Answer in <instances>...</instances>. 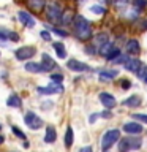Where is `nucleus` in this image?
Segmentation results:
<instances>
[{"instance_id":"obj_40","label":"nucleus","mask_w":147,"mask_h":152,"mask_svg":"<svg viewBox=\"0 0 147 152\" xmlns=\"http://www.w3.org/2000/svg\"><path fill=\"white\" fill-rule=\"evenodd\" d=\"M112 2H114V5H119V7H122V5L128 3V0H112Z\"/></svg>"},{"instance_id":"obj_37","label":"nucleus","mask_w":147,"mask_h":152,"mask_svg":"<svg viewBox=\"0 0 147 152\" xmlns=\"http://www.w3.org/2000/svg\"><path fill=\"white\" fill-rule=\"evenodd\" d=\"M85 52H87L89 56H93L95 54V46L92 45V46H85Z\"/></svg>"},{"instance_id":"obj_12","label":"nucleus","mask_w":147,"mask_h":152,"mask_svg":"<svg viewBox=\"0 0 147 152\" xmlns=\"http://www.w3.org/2000/svg\"><path fill=\"white\" fill-rule=\"evenodd\" d=\"M142 127L141 124H138V122H127V124H123V132H127V133H130V135H139V133H142Z\"/></svg>"},{"instance_id":"obj_42","label":"nucleus","mask_w":147,"mask_h":152,"mask_svg":"<svg viewBox=\"0 0 147 152\" xmlns=\"http://www.w3.org/2000/svg\"><path fill=\"white\" fill-rule=\"evenodd\" d=\"M95 121H97V114H93V116H90V117H89V122H90V124L95 122Z\"/></svg>"},{"instance_id":"obj_38","label":"nucleus","mask_w":147,"mask_h":152,"mask_svg":"<svg viewBox=\"0 0 147 152\" xmlns=\"http://www.w3.org/2000/svg\"><path fill=\"white\" fill-rule=\"evenodd\" d=\"M120 84H122V89H130V86H131V83L128 79H123Z\"/></svg>"},{"instance_id":"obj_14","label":"nucleus","mask_w":147,"mask_h":152,"mask_svg":"<svg viewBox=\"0 0 147 152\" xmlns=\"http://www.w3.org/2000/svg\"><path fill=\"white\" fill-rule=\"evenodd\" d=\"M24 68H25L28 73H44L46 68L41 65V62H28V64L24 65Z\"/></svg>"},{"instance_id":"obj_46","label":"nucleus","mask_w":147,"mask_h":152,"mask_svg":"<svg viewBox=\"0 0 147 152\" xmlns=\"http://www.w3.org/2000/svg\"><path fill=\"white\" fill-rule=\"evenodd\" d=\"M76 2H78V3H84L85 0H76Z\"/></svg>"},{"instance_id":"obj_35","label":"nucleus","mask_w":147,"mask_h":152,"mask_svg":"<svg viewBox=\"0 0 147 152\" xmlns=\"http://www.w3.org/2000/svg\"><path fill=\"white\" fill-rule=\"evenodd\" d=\"M133 117L138 119V121H141V122H144V124H147V114H133Z\"/></svg>"},{"instance_id":"obj_2","label":"nucleus","mask_w":147,"mask_h":152,"mask_svg":"<svg viewBox=\"0 0 147 152\" xmlns=\"http://www.w3.org/2000/svg\"><path fill=\"white\" fill-rule=\"evenodd\" d=\"M46 18L47 21L52 22V24H60L62 21V13H63V10L62 7L57 2H46Z\"/></svg>"},{"instance_id":"obj_11","label":"nucleus","mask_w":147,"mask_h":152,"mask_svg":"<svg viewBox=\"0 0 147 152\" xmlns=\"http://www.w3.org/2000/svg\"><path fill=\"white\" fill-rule=\"evenodd\" d=\"M27 7L33 13H41L46 7V0H25Z\"/></svg>"},{"instance_id":"obj_39","label":"nucleus","mask_w":147,"mask_h":152,"mask_svg":"<svg viewBox=\"0 0 147 152\" xmlns=\"http://www.w3.org/2000/svg\"><path fill=\"white\" fill-rule=\"evenodd\" d=\"M100 116H101V117H106V119H111V117H112V113H111V111H103Z\"/></svg>"},{"instance_id":"obj_25","label":"nucleus","mask_w":147,"mask_h":152,"mask_svg":"<svg viewBox=\"0 0 147 152\" xmlns=\"http://www.w3.org/2000/svg\"><path fill=\"white\" fill-rule=\"evenodd\" d=\"M133 7H135L136 11H141L147 7V0H133Z\"/></svg>"},{"instance_id":"obj_10","label":"nucleus","mask_w":147,"mask_h":152,"mask_svg":"<svg viewBox=\"0 0 147 152\" xmlns=\"http://www.w3.org/2000/svg\"><path fill=\"white\" fill-rule=\"evenodd\" d=\"M98 98H100V102L103 103V106H104V108H108V109H112V108L117 104L116 98H114V95L108 94V92H101Z\"/></svg>"},{"instance_id":"obj_36","label":"nucleus","mask_w":147,"mask_h":152,"mask_svg":"<svg viewBox=\"0 0 147 152\" xmlns=\"http://www.w3.org/2000/svg\"><path fill=\"white\" fill-rule=\"evenodd\" d=\"M127 59H128L127 56H117L112 62H114V64H125V60H127Z\"/></svg>"},{"instance_id":"obj_4","label":"nucleus","mask_w":147,"mask_h":152,"mask_svg":"<svg viewBox=\"0 0 147 152\" xmlns=\"http://www.w3.org/2000/svg\"><path fill=\"white\" fill-rule=\"evenodd\" d=\"M141 144H142V140H139V138L127 136V138L119 140V151H120V152L136 151V149H139V147H141Z\"/></svg>"},{"instance_id":"obj_26","label":"nucleus","mask_w":147,"mask_h":152,"mask_svg":"<svg viewBox=\"0 0 147 152\" xmlns=\"http://www.w3.org/2000/svg\"><path fill=\"white\" fill-rule=\"evenodd\" d=\"M95 43H97V45H104V43H108V33H98L97 37H95Z\"/></svg>"},{"instance_id":"obj_41","label":"nucleus","mask_w":147,"mask_h":152,"mask_svg":"<svg viewBox=\"0 0 147 152\" xmlns=\"http://www.w3.org/2000/svg\"><path fill=\"white\" fill-rule=\"evenodd\" d=\"M79 152H93V149H92V146H85L82 149H79Z\"/></svg>"},{"instance_id":"obj_28","label":"nucleus","mask_w":147,"mask_h":152,"mask_svg":"<svg viewBox=\"0 0 147 152\" xmlns=\"http://www.w3.org/2000/svg\"><path fill=\"white\" fill-rule=\"evenodd\" d=\"M90 11L95 13V14H104L106 10H104L103 7H100V5H93V7H90Z\"/></svg>"},{"instance_id":"obj_27","label":"nucleus","mask_w":147,"mask_h":152,"mask_svg":"<svg viewBox=\"0 0 147 152\" xmlns=\"http://www.w3.org/2000/svg\"><path fill=\"white\" fill-rule=\"evenodd\" d=\"M136 75L139 76V79L146 81V79H147V65H141V68L138 70V73H136Z\"/></svg>"},{"instance_id":"obj_13","label":"nucleus","mask_w":147,"mask_h":152,"mask_svg":"<svg viewBox=\"0 0 147 152\" xmlns=\"http://www.w3.org/2000/svg\"><path fill=\"white\" fill-rule=\"evenodd\" d=\"M141 65H142V62L139 60V59H127L125 60V70H128V71H131V73H138V70L141 68Z\"/></svg>"},{"instance_id":"obj_23","label":"nucleus","mask_w":147,"mask_h":152,"mask_svg":"<svg viewBox=\"0 0 147 152\" xmlns=\"http://www.w3.org/2000/svg\"><path fill=\"white\" fill-rule=\"evenodd\" d=\"M114 48H116V46H114L112 45V43H104V45H101V46H100V54H101L103 57H108L109 54H111V51L114 49Z\"/></svg>"},{"instance_id":"obj_48","label":"nucleus","mask_w":147,"mask_h":152,"mask_svg":"<svg viewBox=\"0 0 147 152\" xmlns=\"http://www.w3.org/2000/svg\"><path fill=\"white\" fill-rule=\"evenodd\" d=\"M0 128H2V125H0Z\"/></svg>"},{"instance_id":"obj_44","label":"nucleus","mask_w":147,"mask_h":152,"mask_svg":"<svg viewBox=\"0 0 147 152\" xmlns=\"http://www.w3.org/2000/svg\"><path fill=\"white\" fill-rule=\"evenodd\" d=\"M142 30H147V21H144V26H142Z\"/></svg>"},{"instance_id":"obj_17","label":"nucleus","mask_w":147,"mask_h":152,"mask_svg":"<svg viewBox=\"0 0 147 152\" xmlns=\"http://www.w3.org/2000/svg\"><path fill=\"white\" fill-rule=\"evenodd\" d=\"M52 48H54V51H55V54L59 59H66V49H65V45L62 41L52 43Z\"/></svg>"},{"instance_id":"obj_47","label":"nucleus","mask_w":147,"mask_h":152,"mask_svg":"<svg viewBox=\"0 0 147 152\" xmlns=\"http://www.w3.org/2000/svg\"><path fill=\"white\" fill-rule=\"evenodd\" d=\"M144 83H146V84H147V79H146V81H144Z\"/></svg>"},{"instance_id":"obj_22","label":"nucleus","mask_w":147,"mask_h":152,"mask_svg":"<svg viewBox=\"0 0 147 152\" xmlns=\"http://www.w3.org/2000/svg\"><path fill=\"white\" fill-rule=\"evenodd\" d=\"M73 141H74L73 128H71V127H66V132H65V146H66V147H71V146H73Z\"/></svg>"},{"instance_id":"obj_16","label":"nucleus","mask_w":147,"mask_h":152,"mask_svg":"<svg viewBox=\"0 0 147 152\" xmlns=\"http://www.w3.org/2000/svg\"><path fill=\"white\" fill-rule=\"evenodd\" d=\"M141 97L139 95H131V97H128V98H125L123 100V104H125L127 108H138L141 104Z\"/></svg>"},{"instance_id":"obj_29","label":"nucleus","mask_w":147,"mask_h":152,"mask_svg":"<svg viewBox=\"0 0 147 152\" xmlns=\"http://www.w3.org/2000/svg\"><path fill=\"white\" fill-rule=\"evenodd\" d=\"M117 56H120V49H119V48H114V49L111 51V54H109L106 59H108V60H114Z\"/></svg>"},{"instance_id":"obj_8","label":"nucleus","mask_w":147,"mask_h":152,"mask_svg":"<svg viewBox=\"0 0 147 152\" xmlns=\"http://www.w3.org/2000/svg\"><path fill=\"white\" fill-rule=\"evenodd\" d=\"M38 94L41 95H54V94H62L63 92V86L62 84H57V83H52L51 86H46V87H38L36 89Z\"/></svg>"},{"instance_id":"obj_31","label":"nucleus","mask_w":147,"mask_h":152,"mask_svg":"<svg viewBox=\"0 0 147 152\" xmlns=\"http://www.w3.org/2000/svg\"><path fill=\"white\" fill-rule=\"evenodd\" d=\"M11 132H13L16 136L21 138V140H25V135H24V132H21V130H19V128H17L16 125H13V127H11Z\"/></svg>"},{"instance_id":"obj_1","label":"nucleus","mask_w":147,"mask_h":152,"mask_svg":"<svg viewBox=\"0 0 147 152\" xmlns=\"http://www.w3.org/2000/svg\"><path fill=\"white\" fill-rule=\"evenodd\" d=\"M71 26H73L74 35H76V38H78V40L87 41V40H90V38H92V26H90V22H89L84 16L76 14V16L73 18Z\"/></svg>"},{"instance_id":"obj_5","label":"nucleus","mask_w":147,"mask_h":152,"mask_svg":"<svg viewBox=\"0 0 147 152\" xmlns=\"http://www.w3.org/2000/svg\"><path fill=\"white\" fill-rule=\"evenodd\" d=\"M24 122H25V125L28 128H32V130H38V128H41V125H43L41 117L38 116V114H35L33 111H27L25 113V116H24Z\"/></svg>"},{"instance_id":"obj_24","label":"nucleus","mask_w":147,"mask_h":152,"mask_svg":"<svg viewBox=\"0 0 147 152\" xmlns=\"http://www.w3.org/2000/svg\"><path fill=\"white\" fill-rule=\"evenodd\" d=\"M73 13L71 11H63L62 13V21H60V24H70V22H73Z\"/></svg>"},{"instance_id":"obj_18","label":"nucleus","mask_w":147,"mask_h":152,"mask_svg":"<svg viewBox=\"0 0 147 152\" xmlns=\"http://www.w3.org/2000/svg\"><path fill=\"white\" fill-rule=\"evenodd\" d=\"M116 76H119V71L117 70H103L100 73V81H111L114 79Z\"/></svg>"},{"instance_id":"obj_21","label":"nucleus","mask_w":147,"mask_h":152,"mask_svg":"<svg viewBox=\"0 0 147 152\" xmlns=\"http://www.w3.org/2000/svg\"><path fill=\"white\" fill-rule=\"evenodd\" d=\"M41 59H43V60H41V65L46 68V71H51V70L55 66V62L52 60V59H51V57L47 56V54H43Z\"/></svg>"},{"instance_id":"obj_20","label":"nucleus","mask_w":147,"mask_h":152,"mask_svg":"<svg viewBox=\"0 0 147 152\" xmlns=\"http://www.w3.org/2000/svg\"><path fill=\"white\" fill-rule=\"evenodd\" d=\"M57 140V132H55V128L54 127H47L46 128V135H44V141L46 142H54Z\"/></svg>"},{"instance_id":"obj_45","label":"nucleus","mask_w":147,"mask_h":152,"mask_svg":"<svg viewBox=\"0 0 147 152\" xmlns=\"http://www.w3.org/2000/svg\"><path fill=\"white\" fill-rule=\"evenodd\" d=\"M3 141H5V136L0 135V144H3Z\"/></svg>"},{"instance_id":"obj_43","label":"nucleus","mask_w":147,"mask_h":152,"mask_svg":"<svg viewBox=\"0 0 147 152\" xmlns=\"http://www.w3.org/2000/svg\"><path fill=\"white\" fill-rule=\"evenodd\" d=\"M0 40H7V35H5L3 30H0Z\"/></svg>"},{"instance_id":"obj_15","label":"nucleus","mask_w":147,"mask_h":152,"mask_svg":"<svg viewBox=\"0 0 147 152\" xmlns=\"http://www.w3.org/2000/svg\"><path fill=\"white\" fill-rule=\"evenodd\" d=\"M127 52L128 54H133V56H138L141 52V46L138 40H128L127 41Z\"/></svg>"},{"instance_id":"obj_7","label":"nucleus","mask_w":147,"mask_h":152,"mask_svg":"<svg viewBox=\"0 0 147 152\" xmlns=\"http://www.w3.org/2000/svg\"><path fill=\"white\" fill-rule=\"evenodd\" d=\"M66 66L71 70V71H76V73H84V71H90V66L81 60H76V59H70L66 62Z\"/></svg>"},{"instance_id":"obj_3","label":"nucleus","mask_w":147,"mask_h":152,"mask_svg":"<svg viewBox=\"0 0 147 152\" xmlns=\"http://www.w3.org/2000/svg\"><path fill=\"white\" fill-rule=\"evenodd\" d=\"M119 140H120V132L119 130H108L101 138V151L108 152Z\"/></svg>"},{"instance_id":"obj_30","label":"nucleus","mask_w":147,"mask_h":152,"mask_svg":"<svg viewBox=\"0 0 147 152\" xmlns=\"http://www.w3.org/2000/svg\"><path fill=\"white\" fill-rule=\"evenodd\" d=\"M51 81H52V83H57V84H62V81H63V76H62V75H59V73H52L51 75Z\"/></svg>"},{"instance_id":"obj_33","label":"nucleus","mask_w":147,"mask_h":152,"mask_svg":"<svg viewBox=\"0 0 147 152\" xmlns=\"http://www.w3.org/2000/svg\"><path fill=\"white\" fill-rule=\"evenodd\" d=\"M40 37H41L44 41H51V33L47 32V30H41V32H40Z\"/></svg>"},{"instance_id":"obj_6","label":"nucleus","mask_w":147,"mask_h":152,"mask_svg":"<svg viewBox=\"0 0 147 152\" xmlns=\"http://www.w3.org/2000/svg\"><path fill=\"white\" fill-rule=\"evenodd\" d=\"M36 54V49L33 46H21L19 49L14 51V56H16L17 60H22V62H28V59H32L33 56Z\"/></svg>"},{"instance_id":"obj_32","label":"nucleus","mask_w":147,"mask_h":152,"mask_svg":"<svg viewBox=\"0 0 147 152\" xmlns=\"http://www.w3.org/2000/svg\"><path fill=\"white\" fill-rule=\"evenodd\" d=\"M52 32L55 33V35H59V37H68V32L66 30H62V28H52Z\"/></svg>"},{"instance_id":"obj_9","label":"nucleus","mask_w":147,"mask_h":152,"mask_svg":"<svg viewBox=\"0 0 147 152\" xmlns=\"http://www.w3.org/2000/svg\"><path fill=\"white\" fill-rule=\"evenodd\" d=\"M17 16H19V21H21L25 27H28V28L35 27V18H33L30 13H27V11H24V10H21V11H17Z\"/></svg>"},{"instance_id":"obj_19","label":"nucleus","mask_w":147,"mask_h":152,"mask_svg":"<svg viewBox=\"0 0 147 152\" xmlns=\"http://www.w3.org/2000/svg\"><path fill=\"white\" fill-rule=\"evenodd\" d=\"M7 104L9 108H21L22 106V102H21V97L16 94H13V95H9L8 100H7Z\"/></svg>"},{"instance_id":"obj_34","label":"nucleus","mask_w":147,"mask_h":152,"mask_svg":"<svg viewBox=\"0 0 147 152\" xmlns=\"http://www.w3.org/2000/svg\"><path fill=\"white\" fill-rule=\"evenodd\" d=\"M5 35H7V38L9 37V40H13V41L19 40V35H17V33H14V32H5Z\"/></svg>"}]
</instances>
